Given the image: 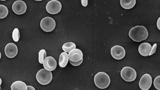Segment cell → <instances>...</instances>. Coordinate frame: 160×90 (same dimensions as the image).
Segmentation results:
<instances>
[{
    "label": "cell",
    "instance_id": "cell-1",
    "mask_svg": "<svg viewBox=\"0 0 160 90\" xmlns=\"http://www.w3.org/2000/svg\"><path fill=\"white\" fill-rule=\"evenodd\" d=\"M148 35V29L143 26H137L131 28L129 32V36L133 41L141 42L147 39Z\"/></svg>",
    "mask_w": 160,
    "mask_h": 90
},
{
    "label": "cell",
    "instance_id": "cell-2",
    "mask_svg": "<svg viewBox=\"0 0 160 90\" xmlns=\"http://www.w3.org/2000/svg\"><path fill=\"white\" fill-rule=\"evenodd\" d=\"M94 82L96 86L101 89L108 88L111 82L109 76L105 72L98 73L94 77Z\"/></svg>",
    "mask_w": 160,
    "mask_h": 90
},
{
    "label": "cell",
    "instance_id": "cell-3",
    "mask_svg": "<svg viewBox=\"0 0 160 90\" xmlns=\"http://www.w3.org/2000/svg\"><path fill=\"white\" fill-rule=\"evenodd\" d=\"M37 81L42 85H47L50 83L52 78V75L51 71L45 68L39 70L36 75Z\"/></svg>",
    "mask_w": 160,
    "mask_h": 90
},
{
    "label": "cell",
    "instance_id": "cell-4",
    "mask_svg": "<svg viewBox=\"0 0 160 90\" xmlns=\"http://www.w3.org/2000/svg\"><path fill=\"white\" fill-rule=\"evenodd\" d=\"M121 78L127 82L135 81L137 78V72L134 68L129 67H125L121 72Z\"/></svg>",
    "mask_w": 160,
    "mask_h": 90
},
{
    "label": "cell",
    "instance_id": "cell-5",
    "mask_svg": "<svg viewBox=\"0 0 160 90\" xmlns=\"http://www.w3.org/2000/svg\"><path fill=\"white\" fill-rule=\"evenodd\" d=\"M40 26L46 32H50L55 29L56 22L55 20L50 17H46L41 20Z\"/></svg>",
    "mask_w": 160,
    "mask_h": 90
},
{
    "label": "cell",
    "instance_id": "cell-6",
    "mask_svg": "<svg viewBox=\"0 0 160 90\" xmlns=\"http://www.w3.org/2000/svg\"><path fill=\"white\" fill-rule=\"evenodd\" d=\"M62 8V5L59 1L52 0L50 1L46 5L47 12L49 14L55 15L59 13Z\"/></svg>",
    "mask_w": 160,
    "mask_h": 90
},
{
    "label": "cell",
    "instance_id": "cell-7",
    "mask_svg": "<svg viewBox=\"0 0 160 90\" xmlns=\"http://www.w3.org/2000/svg\"><path fill=\"white\" fill-rule=\"evenodd\" d=\"M111 55L113 58L117 60H121L125 56V51L124 48L120 45H116L111 49Z\"/></svg>",
    "mask_w": 160,
    "mask_h": 90
},
{
    "label": "cell",
    "instance_id": "cell-8",
    "mask_svg": "<svg viewBox=\"0 0 160 90\" xmlns=\"http://www.w3.org/2000/svg\"><path fill=\"white\" fill-rule=\"evenodd\" d=\"M27 8V5L25 2L21 0L16 1L12 6V11L15 14L18 15L25 13Z\"/></svg>",
    "mask_w": 160,
    "mask_h": 90
},
{
    "label": "cell",
    "instance_id": "cell-9",
    "mask_svg": "<svg viewBox=\"0 0 160 90\" xmlns=\"http://www.w3.org/2000/svg\"><path fill=\"white\" fill-rule=\"evenodd\" d=\"M152 84V78L148 74L142 76L140 80L139 86L142 90H148L151 88Z\"/></svg>",
    "mask_w": 160,
    "mask_h": 90
},
{
    "label": "cell",
    "instance_id": "cell-10",
    "mask_svg": "<svg viewBox=\"0 0 160 90\" xmlns=\"http://www.w3.org/2000/svg\"><path fill=\"white\" fill-rule=\"evenodd\" d=\"M5 55L9 58H13L18 55V50L17 45L13 43L7 44L5 48Z\"/></svg>",
    "mask_w": 160,
    "mask_h": 90
},
{
    "label": "cell",
    "instance_id": "cell-11",
    "mask_svg": "<svg viewBox=\"0 0 160 90\" xmlns=\"http://www.w3.org/2000/svg\"><path fill=\"white\" fill-rule=\"evenodd\" d=\"M43 67L45 69L49 71H53L56 69L57 62L52 57H48L44 60Z\"/></svg>",
    "mask_w": 160,
    "mask_h": 90
},
{
    "label": "cell",
    "instance_id": "cell-12",
    "mask_svg": "<svg viewBox=\"0 0 160 90\" xmlns=\"http://www.w3.org/2000/svg\"><path fill=\"white\" fill-rule=\"evenodd\" d=\"M68 58L70 61L77 62L83 58V54L81 50L77 48L72 49L68 52Z\"/></svg>",
    "mask_w": 160,
    "mask_h": 90
},
{
    "label": "cell",
    "instance_id": "cell-13",
    "mask_svg": "<svg viewBox=\"0 0 160 90\" xmlns=\"http://www.w3.org/2000/svg\"><path fill=\"white\" fill-rule=\"evenodd\" d=\"M152 48L151 45L148 43L143 42L140 45L138 48V52L143 56H148Z\"/></svg>",
    "mask_w": 160,
    "mask_h": 90
},
{
    "label": "cell",
    "instance_id": "cell-14",
    "mask_svg": "<svg viewBox=\"0 0 160 90\" xmlns=\"http://www.w3.org/2000/svg\"><path fill=\"white\" fill-rule=\"evenodd\" d=\"M68 53L63 52L60 55L59 59V65L62 68H65L68 65Z\"/></svg>",
    "mask_w": 160,
    "mask_h": 90
},
{
    "label": "cell",
    "instance_id": "cell-15",
    "mask_svg": "<svg viewBox=\"0 0 160 90\" xmlns=\"http://www.w3.org/2000/svg\"><path fill=\"white\" fill-rule=\"evenodd\" d=\"M136 0H121L120 3L121 7L126 9H131L135 6Z\"/></svg>",
    "mask_w": 160,
    "mask_h": 90
},
{
    "label": "cell",
    "instance_id": "cell-16",
    "mask_svg": "<svg viewBox=\"0 0 160 90\" xmlns=\"http://www.w3.org/2000/svg\"><path fill=\"white\" fill-rule=\"evenodd\" d=\"M11 89L27 90H28V88L25 82L21 81H16L11 85Z\"/></svg>",
    "mask_w": 160,
    "mask_h": 90
},
{
    "label": "cell",
    "instance_id": "cell-17",
    "mask_svg": "<svg viewBox=\"0 0 160 90\" xmlns=\"http://www.w3.org/2000/svg\"><path fill=\"white\" fill-rule=\"evenodd\" d=\"M76 48V45L73 42L65 43L62 45V49L65 52H69L70 51Z\"/></svg>",
    "mask_w": 160,
    "mask_h": 90
},
{
    "label": "cell",
    "instance_id": "cell-18",
    "mask_svg": "<svg viewBox=\"0 0 160 90\" xmlns=\"http://www.w3.org/2000/svg\"><path fill=\"white\" fill-rule=\"evenodd\" d=\"M8 13V8L5 6L0 5V18L2 19L7 17Z\"/></svg>",
    "mask_w": 160,
    "mask_h": 90
},
{
    "label": "cell",
    "instance_id": "cell-19",
    "mask_svg": "<svg viewBox=\"0 0 160 90\" xmlns=\"http://www.w3.org/2000/svg\"><path fill=\"white\" fill-rule=\"evenodd\" d=\"M47 56L46 51L45 50H41L38 53V61L40 63L43 64L44 60L45 59Z\"/></svg>",
    "mask_w": 160,
    "mask_h": 90
},
{
    "label": "cell",
    "instance_id": "cell-20",
    "mask_svg": "<svg viewBox=\"0 0 160 90\" xmlns=\"http://www.w3.org/2000/svg\"><path fill=\"white\" fill-rule=\"evenodd\" d=\"M13 39L15 42H18L20 38V33L19 30L18 28H16L13 31L12 34Z\"/></svg>",
    "mask_w": 160,
    "mask_h": 90
},
{
    "label": "cell",
    "instance_id": "cell-21",
    "mask_svg": "<svg viewBox=\"0 0 160 90\" xmlns=\"http://www.w3.org/2000/svg\"><path fill=\"white\" fill-rule=\"evenodd\" d=\"M160 76H158L156 77L155 78V80L154 81V87L156 89L158 90H160Z\"/></svg>",
    "mask_w": 160,
    "mask_h": 90
},
{
    "label": "cell",
    "instance_id": "cell-22",
    "mask_svg": "<svg viewBox=\"0 0 160 90\" xmlns=\"http://www.w3.org/2000/svg\"><path fill=\"white\" fill-rule=\"evenodd\" d=\"M82 61L83 58H82V59L81 60H80V61H78V62H72V61H70L69 60V62L70 63H71V65L73 66H78L80 65H81V63H82Z\"/></svg>",
    "mask_w": 160,
    "mask_h": 90
},
{
    "label": "cell",
    "instance_id": "cell-23",
    "mask_svg": "<svg viewBox=\"0 0 160 90\" xmlns=\"http://www.w3.org/2000/svg\"><path fill=\"white\" fill-rule=\"evenodd\" d=\"M157 47V44H155L153 45L152 48V49H151V51H150L149 55H148V56H151L155 53V52L156 50Z\"/></svg>",
    "mask_w": 160,
    "mask_h": 90
},
{
    "label": "cell",
    "instance_id": "cell-24",
    "mask_svg": "<svg viewBox=\"0 0 160 90\" xmlns=\"http://www.w3.org/2000/svg\"><path fill=\"white\" fill-rule=\"evenodd\" d=\"M81 4L84 7H87L88 5V0H81Z\"/></svg>",
    "mask_w": 160,
    "mask_h": 90
},
{
    "label": "cell",
    "instance_id": "cell-25",
    "mask_svg": "<svg viewBox=\"0 0 160 90\" xmlns=\"http://www.w3.org/2000/svg\"><path fill=\"white\" fill-rule=\"evenodd\" d=\"M27 88H28V90H35V88H34L33 87L31 86H27Z\"/></svg>",
    "mask_w": 160,
    "mask_h": 90
},
{
    "label": "cell",
    "instance_id": "cell-26",
    "mask_svg": "<svg viewBox=\"0 0 160 90\" xmlns=\"http://www.w3.org/2000/svg\"><path fill=\"white\" fill-rule=\"evenodd\" d=\"M160 18H158V22H157V26H158V29H159V30H160V28H159V26H160V23H159V22H160V21H159Z\"/></svg>",
    "mask_w": 160,
    "mask_h": 90
},
{
    "label": "cell",
    "instance_id": "cell-27",
    "mask_svg": "<svg viewBox=\"0 0 160 90\" xmlns=\"http://www.w3.org/2000/svg\"><path fill=\"white\" fill-rule=\"evenodd\" d=\"M1 83H2V80H1V78H0V86H1Z\"/></svg>",
    "mask_w": 160,
    "mask_h": 90
},
{
    "label": "cell",
    "instance_id": "cell-28",
    "mask_svg": "<svg viewBox=\"0 0 160 90\" xmlns=\"http://www.w3.org/2000/svg\"><path fill=\"white\" fill-rule=\"evenodd\" d=\"M35 1H42V0H35Z\"/></svg>",
    "mask_w": 160,
    "mask_h": 90
},
{
    "label": "cell",
    "instance_id": "cell-29",
    "mask_svg": "<svg viewBox=\"0 0 160 90\" xmlns=\"http://www.w3.org/2000/svg\"><path fill=\"white\" fill-rule=\"evenodd\" d=\"M1 52H0V59H1Z\"/></svg>",
    "mask_w": 160,
    "mask_h": 90
},
{
    "label": "cell",
    "instance_id": "cell-30",
    "mask_svg": "<svg viewBox=\"0 0 160 90\" xmlns=\"http://www.w3.org/2000/svg\"><path fill=\"white\" fill-rule=\"evenodd\" d=\"M0 1H6V0H0Z\"/></svg>",
    "mask_w": 160,
    "mask_h": 90
},
{
    "label": "cell",
    "instance_id": "cell-31",
    "mask_svg": "<svg viewBox=\"0 0 160 90\" xmlns=\"http://www.w3.org/2000/svg\"><path fill=\"white\" fill-rule=\"evenodd\" d=\"M0 90H1V87H0Z\"/></svg>",
    "mask_w": 160,
    "mask_h": 90
}]
</instances>
